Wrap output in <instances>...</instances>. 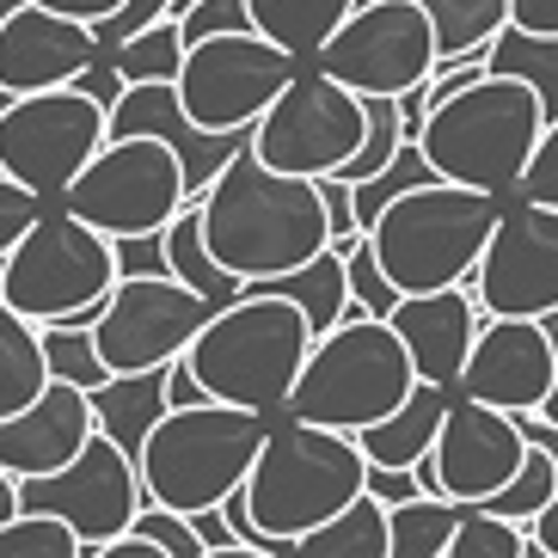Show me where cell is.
Segmentation results:
<instances>
[{"label":"cell","mask_w":558,"mask_h":558,"mask_svg":"<svg viewBox=\"0 0 558 558\" xmlns=\"http://www.w3.org/2000/svg\"><path fill=\"white\" fill-rule=\"evenodd\" d=\"M246 289H264V295H282L295 301L301 313H307L313 338L319 331H331L338 319H344V301H350V277H344V252H313L307 264H295V270H277V277H258L246 282Z\"/></svg>","instance_id":"obj_25"},{"label":"cell","mask_w":558,"mask_h":558,"mask_svg":"<svg viewBox=\"0 0 558 558\" xmlns=\"http://www.w3.org/2000/svg\"><path fill=\"white\" fill-rule=\"evenodd\" d=\"M504 203L509 197H497V191L429 179V184H411L405 197L387 203V209L375 215L368 240H375V258L387 264V277H393L405 295L454 289V282H466L478 270Z\"/></svg>","instance_id":"obj_5"},{"label":"cell","mask_w":558,"mask_h":558,"mask_svg":"<svg viewBox=\"0 0 558 558\" xmlns=\"http://www.w3.org/2000/svg\"><path fill=\"white\" fill-rule=\"evenodd\" d=\"M50 209V197H37L32 184H19L7 166H0V258L25 240V228H32L37 215Z\"/></svg>","instance_id":"obj_40"},{"label":"cell","mask_w":558,"mask_h":558,"mask_svg":"<svg viewBox=\"0 0 558 558\" xmlns=\"http://www.w3.org/2000/svg\"><path fill=\"white\" fill-rule=\"evenodd\" d=\"M350 93H411L436 74V25L417 0H356V13L307 56Z\"/></svg>","instance_id":"obj_12"},{"label":"cell","mask_w":558,"mask_h":558,"mask_svg":"<svg viewBox=\"0 0 558 558\" xmlns=\"http://www.w3.org/2000/svg\"><path fill=\"white\" fill-rule=\"evenodd\" d=\"M56 203H68L111 240H130V233H160L191 203V184H184V160L160 135H105V148L74 172Z\"/></svg>","instance_id":"obj_9"},{"label":"cell","mask_w":558,"mask_h":558,"mask_svg":"<svg viewBox=\"0 0 558 558\" xmlns=\"http://www.w3.org/2000/svg\"><path fill=\"white\" fill-rule=\"evenodd\" d=\"M179 32L184 44H203L215 32H258V25H252V0H191L179 13Z\"/></svg>","instance_id":"obj_39"},{"label":"cell","mask_w":558,"mask_h":558,"mask_svg":"<svg viewBox=\"0 0 558 558\" xmlns=\"http://www.w3.org/2000/svg\"><path fill=\"white\" fill-rule=\"evenodd\" d=\"M362 478H368V454H362L356 429H326L277 411L246 473L252 522L270 541H301L307 527L338 515L362 492Z\"/></svg>","instance_id":"obj_4"},{"label":"cell","mask_w":558,"mask_h":558,"mask_svg":"<svg viewBox=\"0 0 558 558\" xmlns=\"http://www.w3.org/2000/svg\"><path fill=\"white\" fill-rule=\"evenodd\" d=\"M478 307L485 313H541L558 307V209L534 197H509L497 215L485 258L473 270Z\"/></svg>","instance_id":"obj_16"},{"label":"cell","mask_w":558,"mask_h":558,"mask_svg":"<svg viewBox=\"0 0 558 558\" xmlns=\"http://www.w3.org/2000/svg\"><path fill=\"white\" fill-rule=\"evenodd\" d=\"M485 62H492L497 74H515V81L534 86V93H541L546 123L558 117V32H527V25H504V32L492 37Z\"/></svg>","instance_id":"obj_29"},{"label":"cell","mask_w":558,"mask_h":558,"mask_svg":"<svg viewBox=\"0 0 558 558\" xmlns=\"http://www.w3.org/2000/svg\"><path fill=\"white\" fill-rule=\"evenodd\" d=\"M209 313V301L179 277H117L93 338H99V356L111 375H142V368L179 362Z\"/></svg>","instance_id":"obj_14"},{"label":"cell","mask_w":558,"mask_h":558,"mask_svg":"<svg viewBox=\"0 0 558 558\" xmlns=\"http://www.w3.org/2000/svg\"><path fill=\"white\" fill-rule=\"evenodd\" d=\"M553 368H558V350H553L541 319H527V313H492L478 326L473 356L460 368L454 393L504 405V411H541L546 387H553Z\"/></svg>","instance_id":"obj_18"},{"label":"cell","mask_w":558,"mask_h":558,"mask_svg":"<svg viewBox=\"0 0 558 558\" xmlns=\"http://www.w3.org/2000/svg\"><path fill=\"white\" fill-rule=\"evenodd\" d=\"M368 135V99L350 93L344 81H331L326 68L301 62V74L282 86L270 111L252 130V148L277 172H301V179H326Z\"/></svg>","instance_id":"obj_11"},{"label":"cell","mask_w":558,"mask_h":558,"mask_svg":"<svg viewBox=\"0 0 558 558\" xmlns=\"http://www.w3.org/2000/svg\"><path fill=\"white\" fill-rule=\"evenodd\" d=\"M44 7H56V13H74V19H86V25H99V19H111L123 0H44Z\"/></svg>","instance_id":"obj_47"},{"label":"cell","mask_w":558,"mask_h":558,"mask_svg":"<svg viewBox=\"0 0 558 558\" xmlns=\"http://www.w3.org/2000/svg\"><path fill=\"white\" fill-rule=\"evenodd\" d=\"M448 558H527V522L497 515L485 504H466L454 541H448Z\"/></svg>","instance_id":"obj_34"},{"label":"cell","mask_w":558,"mask_h":558,"mask_svg":"<svg viewBox=\"0 0 558 558\" xmlns=\"http://www.w3.org/2000/svg\"><path fill=\"white\" fill-rule=\"evenodd\" d=\"M527 558H558V492L527 515Z\"/></svg>","instance_id":"obj_45"},{"label":"cell","mask_w":558,"mask_h":558,"mask_svg":"<svg viewBox=\"0 0 558 558\" xmlns=\"http://www.w3.org/2000/svg\"><path fill=\"white\" fill-rule=\"evenodd\" d=\"M111 282H117V240L99 233L93 221H81L68 203H50L25 228V240L0 258V301H13L37 326L74 319L81 307L111 295Z\"/></svg>","instance_id":"obj_8"},{"label":"cell","mask_w":558,"mask_h":558,"mask_svg":"<svg viewBox=\"0 0 558 558\" xmlns=\"http://www.w3.org/2000/svg\"><path fill=\"white\" fill-rule=\"evenodd\" d=\"M344 277H350V295H356L368 313H380V319H387V313L399 307V295H405V289L387 277V264L375 258V240H368V233L344 252Z\"/></svg>","instance_id":"obj_37"},{"label":"cell","mask_w":558,"mask_h":558,"mask_svg":"<svg viewBox=\"0 0 558 558\" xmlns=\"http://www.w3.org/2000/svg\"><path fill=\"white\" fill-rule=\"evenodd\" d=\"M19 504L50 509V515L74 522V534L93 553L99 541H111V534H123L135 522V509L148 504V492H142V466H135L130 448L117 442V436H105V429H93L86 448L68 466L19 478Z\"/></svg>","instance_id":"obj_15"},{"label":"cell","mask_w":558,"mask_h":558,"mask_svg":"<svg viewBox=\"0 0 558 558\" xmlns=\"http://www.w3.org/2000/svg\"><path fill=\"white\" fill-rule=\"evenodd\" d=\"M387 319H393V331L405 338L417 380H442V387H454L460 368H466V356H473V338H478V313H473V301L460 295V282L454 289L399 295V307L387 313Z\"/></svg>","instance_id":"obj_21"},{"label":"cell","mask_w":558,"mask_h":558,"mask_svg":"<svg viewBox=\"0 0 558 558\" xmlns=\"http://www.w3.org/2000/svg\"><path fill=\"white\" fill-rule=\"evenodd\" d=\"M295 558H393V527H387V504L375 492H356L338 515L307 527L295 541Z\"/></svg>","instance_id":"obj_24"},{"label":"cell","mask_w":558,"mask_h":558,"mask_svg":"<svg viewBox=\"0 0 558 558\" xmlns=\"http://www.w3.org/2000/svg\"><path fill=\"white\" fill-rule=\"evenodd\" d=\"M197 209H203V233H209L215 258L246 282L295 270L313 252L331 246V215H326L319 179L277 172L252 142L215 172V184L197 197Z\"/></svg>","instance_id":"obj_1"},{"label":"cell","mask_w":558,"mask_h":558,"mask_svg":"<svg viewBox=\"0 0 558 558\" xmlns=\"http://www.w3.org/2000/svg\"><path fill=\"white\" fill-rule=\"evenodd\" d=\"M429 460H436V492L442 497L485 504V497L504 492L509 478H515V466L527 460V429L515 411L454 393L436 442H429Z\"/></svg>","instance_id":"obj_17"},{"label":"cell","mask_w":558,"mask_h":558,"mask_svg":"<svg viewBox=\"0 0 558 558\" xmlns=\"http://www.w3.org/2000/svg\"><path fill=\"white\" fill-rule=\"evenodd\" d=\"M460 509L454 497H405V504L387 509V527H393V558H448V541L460 527Z\"/></svg>","instance_id":"obj_31"},{"label":"cell","mask_w":558,"mask_h":558,"mask_svg":"<svg viewBox=\"0 0 558 558\" xmlns=\"http://www.w3.org/2000/svg\"><path fill=\"white\" fill-rule=\"evenodd\" d=\"M166 264H172V277L179 282H191L209 307H228V301H240L246 295V277H233L228 264L215 258V246H209V233H203V209H197V197L184 203L172 221H166Z\"/></svg>","instance_id":"obj_23"},{"label":"cell","mask_w":558,"mask_h":558,"mask_svg":"<svg viewBox=\"0 0 558 558\" xmlns=\"http://www.w3.org/2000/svg\"><path fill=\"white\" fill-rule=\"evenodd\" d=\"M541 417H546V424H558V368H553V387H546V399H541Z\"/></svg>","instance_id":"obj_49"},{"label":"cell","mask_w":558,"mask_h":558,"mask_svg":"<svg viewBox=\"0 0 558 558\" xmlns=\"http://www.w3.org/2000/svg\"><path fill=\"white\" fill-rule=\"evenodd\" d=\"M541 135H546L541 93L527 81H515V74L485 68L473 86H460L442 105H429L417 142H424L436 179L509 197L522 184L534 148H541Z\"/></svg>","instance_id":"obj_2"},{"label":"cell","mask_w":558,"mask_h":558,"mask_svg":"<svg viewBox=\"0 0 558 558\" xmlns=\"http://www.w3.org/2000/svg\"><path fill=\"white\" fill-rule=\"evenodd\" d=\"M0 558H86V541L74 534V522L19 504L13 522H0Z\"/></svg>","instance_id":"obj_33"},{"label":"cell","mask_w":558,"mask_h":558,"mask_svg":"<svg viewBox=\"0 0 558 558\" xmlns=\"http://www.w3.org/2000/svg\"><path fill=\"white\" fill-rule=\"evenodd\" d=\"M509 25H527V32H558V0H509Z\"/></svg>","instance_id":"obj_46"},{"label":"cell","mask_w":558,"mask_h":558,"mask_svg":"<svg viewBox=\"0 0 558 558\" xmlns=\"http://www.w3.org/2000/svg\"><path fill=\"white\" fill-rule=\"evenodd\" d=\"M172 13H179L172 0H123L111 19H99V25H93V32H99L105 50H117V44H130L135 32H148L154 19H172Z\"/></svg>","instance_id":"obj_41"},{"label":"cell","mask_w":558,"mask_h":558,"mask_svg":"<svg viewBox=\"0 0 558 558\" xmlns=\"http://www.w3.org/2000/svg\"><path fill=\"white\" fill-rule=\"evenodd\" d=\"M44 362H50V380H74V387H86V393L111 380L93 326H62V319L44 326Z\"/></svg>","instance_id":"obj_35"},{"label":"cell","mask_w":558,"mask_h":558,"mask_svg":"<svg viewBox=\"0 0 558 558\" xmlns=\"http://www.w3.org/2000/svg\"><path fill=\"white\" fill-rule=\"evenodd\" d=\"M105 56L99 32L74 13H56L44 0H19L0 19V86L7 93H44V86L81 81Z\"/></svg>","instance_id":"obj_19"},{"label":"cell","mask_w":558,"mask_h":558,"mask_svg":"<svg viewBox=\"0 0 558 558\" xmlns=\"http://www.w3.org/2000/svg\"><path fill=\"white\" fill-rule=\"evenodd\" d=\"M541 326H546V338H553V350H558V307H553V313H541Z\"/></svg>","instance_id":"obj_50"},{"label":"cell","mask_w":558,"mask_h":558,"mask_svg":"<svg viewBox=\"0 0 558 558\" xmlns=\"http://www.w3.org/2000/svg\"><path fill=\"white\" fill-rule=\"evenodd\" d=\"M50 387V362H44V326L25 319L13 301H0V417L25 411Z\"/></svg>","instance_id":"obj_27"},{"label":"cell","mask_w":558,"mask_h":558,"mask_svg":"<svg viewBox=\"0 0 558 558\" xmlns=\"http://www.w3.org/2000/svg\"><path fill=\"white\" fill-rule=\"evenodd\" d=\"M307 350H313L307 313L282 295L246 289L240 301H228V307H215L203 319V331L191 338L184 362L197 368L209 399H228V405L270 411L277 417L289 405V393H295Z\"/></svg>","instance_id":"obj_3"},{"label":"cell","mask_w":558,"mask_h":558,"mask_svg":"<svg viewBox=\"0 0 558 558\" xmlns=\"http://www.w3.org/2000/svg\"><path fill=\"white\" fill-rule=\"evenodd\" d=\"M411 387H417V368H411V350L393 331V319L362 313V319H338L331 331L313 338L282 411L326 429H362L387 417Z\"/></svg>","instance_id":"obj_7"},{"label":"cell","mask_w":558,"mask_h":558,"mask_svg":"<svg viewBox=\"0 0 558 558\" xmlns=\"http://www.w3.org/2000/svg\"><path fill=\"white\" fill-rule=\"evenodd\" d=\"M117 277H172L166 233H130V240H117Z\"/></svg>","instance_id":"obj_43"},{"label":"cell","mask_w":558,"mask_h":558,"mask_svg":"<svg viewBox=\"0 0 558 558\" xmlns=\"http://www.w3.org/2000/svg\"><path fill=\"white\" fill-rule=\"evenodd\" d=\"M362 492H375L380 504L393 509V504H405V497H424V478H417V466H375V460H368Z\"/></svg>","instance_id":"obj_44"},{"label":"cell","mask_w":558,"mask_h":558,"mask_svg":"<svg viewBox=\"0 0 558 558\" xmlns=\"http://www.w3.org/2000/svg\"><path fill=\"white\" fill-rule=\"evenodd\" d=\"M436 25V62L485 56L492 37L509 25V0H417Z\"/></svg>","instance_id":"obj_30"},{"label":"cell","mask_w":558,"mask_h":558,"mask_svg":"<svg viewBox=\"0 0 558 558\" xmlns=\"http://www.w3.org/2000/svg\"><path fill=\"white\" fill-rule=\"evenodd\" d=\"M166 411V368H142V375H111L105 387H93V417H99L105 436L142 454L148 429L160 424Z\"/></svg>","instance_id":"obj_26"},{"label":"cell","mask_w":558,"mask_h":558,"mask_svg":"<svg viewBox=\"0 0 558 558\" xmlns=\"http://www.w3.org/2000/svg\"><path fill=\"white\" fill-rule=\"evenodd\" d=\"M172 7H179V13H184V7H191V0H172Z\"/></svg>","instance_id":"obj_51"},{"label":"cell","mask_w":558,"mask_h":558,"mask_svg":"<svg viewBox=\"0 0 558 558\" xmlns=\"http://www.w3.org/2000/svg\"><path fill=\"white\" fill-rule=\"evenodd\" d=\"M448 399H454V387H442V380H417L387 417H375V424L356 429L362 454L375 460V466H417V460L429 454V442H436L442 417H448Z\"/></svg>","instance_id":"obj_22"},{"label":"cell","mask_w":558,"mask_h":558,"mask_svg":"<svg viewBox=\"0 0 558 558\" xmlns=\"http://www.w3.org/2000/svg\"><path fill=\"white\" fill-rule=\"evenodd\" d=\"M184 32H179V13L172 19H154L148 32H135L130 44H117V50H105L117 62V74L123 81H179V68H184Z\"/></svg>","instance_id":"obj_32"},{"label":"cell","mask_w":558,"mask_h":558,"mask_svg":"<svg viewBox=\"0 0 558 558\" xmlns=\"http://www.w3.org/2000/svg\"><path fill=\"white\" fill-rule=\"evenodd\" d=\"M264 429H270V411H246L228 405V399L166 405L142 454H135L148 504H172L184 515L221 504L233 485H246L252 460L264 448Z\"/></svg>","instance_id":"obj_6"},{"label":"cell","mask_w":558,"mask_h":558,"mask_svg":"<svg viewBox=\"0 0 558 558\" xmlns=\"http://www.w3.org/2000/svg\"><path fill=\"white\" fill-rule=\"evenodd\" d=\"M515 197H534V203H553V209H558V117L546 123L541 148H534L522 184H515Z\"/></svg>","instance_id":"obj_42"},{"label":"cell","mask_w":558,"mask_h":558,"mask_svg":"<svg viewBox=\"0 0 558 558\" xmlns=\"http://www.w3.org/2000/svg\"><path fill=\"white\" fill-rule=\"evenodd\" d=\"M105 135H111V111L81 81L13 93V105L0 111V166L56 203L74 184V172L105 148Z\"/></svg>","instance_id":"obj_10"},{"label":"cell","mask_w":558,"mask_h":558,"mask_svg":"<svg viewBox=\"0 0 558 558\" xmlns=\"http://www.w3.org/2000/svg\"><path fill=\"white\" fill-rule=\"evenodd\" d=\"M350 13H356V0H252V25H258L270 44L295 50L301 62H307Z\"/></svg>","instance_id":"obj_28"},{"label":"cell","mask_w":558,"mask_h":558,"mask_svg":"<svg viewBox=\"0 0 558 558\" xmlns=\"http://www.w3.org/2000/svg\"><path fill=\"white\" fill-rule=\"evenodd\" d=\"M295 74L301 56L270 44L264 32H215L184 50L179 105L203 130H252Z\"/></svg>","instance_id":"obj_13"},{"label":"cell","mask_w":558,"mask_h":558,"mask_svg":"<svg viewBox=\"0 0 558 558\" xmlns=\"http://www.w3.org/2000/svg\"><path fill=\"white\" fill-rule=\"evenodd\" d=\"M553 492H558V460H553V448L527 442V460L515 466V478H509L504 492L485 497V509H497V515H515V522H527V515H534V509H541Z\"/></svg>","instance_id":"obj_36"},{"label":"cell","mask_w":558,"mask_h":558,"mask_svg":"<svg viewBox=\"0 0 558 558\" xmlns=\"http://www.w3.org/2000/svg\"><path fill=\"white\" fill-rule=\"evenodd\" d=\"M135 534H148L154 546H166L172 558H203L209 546H203V534L191 527V515L184 509H172V504H142L135 509Z\"/></svg>","instance_id":"obj_38"},{"label":"cell","mask_w":558,"mask_h":558,"mask_svg":"<svg viewBox=\"0 0 558 558\" xmlns=\"http://www.w3.org/2000/svg\"><path fill=\"white\" fill-rule=\"evenodd\" d=\"M13 515H19V478L0 466V522H13Z\"/></svg>","instance_id":"obj_48"},{"label":"cell","mask_w":558,"mask_h":558,"mask_svg":"<svg viewBox=\"0 0 558 558\" xmlns=\"http://www.w3.org/2000/svg\"><path fill=\"white\" fill-rule=\"evenodd\" d=\"M93 429H99L93 393L74 387V380H50L25 411L0 417V466H7L13 478L56 473V466H68V460L81 454Z\"/></svg>","instance_id":"obj_20"}]
</instances>
